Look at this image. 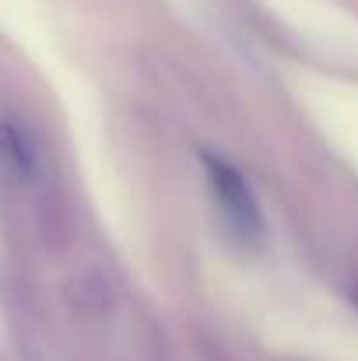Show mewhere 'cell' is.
I'll return each instance as SVG.
<instances>
[{
	"label": "cell",
	"instance_id": "obj_1",
	"mask_svg": "<svg viewBox=\"0 0 358 361\" xmlns=\"http://www.w3.org/2000/svg\"><path fill=\"white\" fill-rule=\"evenodd\" d=\"M204 172H208L211 197H215L218 214H222V221L229 225V232H232L239 242H246V245L263 239V214H260L256 193H253V186L246 183V176L239 172L232 161L215 158V154H204Z\"/></svg>",
	"mask_w": 358,
	"mask_h": 361
}]
</instances>
